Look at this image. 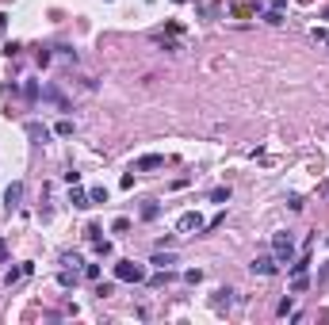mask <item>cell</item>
I'll list each match as a JSON object with an SVG mask.
<instances>
[{"label":"cell","mask_w":329,"mask_h":325,"mask_svg":"<svg viewBox=\"0 0 329 325\" xmlns=\"http://www.w3.org/2000/svg\"><path fill=\"white\" fill-rule=\"evenodd\" d=\"M115 279H119V283H142V279H146V264L119 260V264H115Z\"/></svg>","instance_id":"6da1fadb"},{"label":"cell","mask_w":329,"mask_h":325,"mask_svg":"<svg viewBox=\"0 0 329 325\" xmlns=\"http://www.w3.org/2000/svg\"><path fill=\"white\" fill-rule=\"evenodd\" d=\"M272 253H276L279 264H291V257H295V241H291V233H276V237H272Z\"/></svg>","instance_id":"7a4b0ae2"},{"label":"cell","mask_w":329,"mask_h":325,"mask_svg":"<svg viewBox=\"0 0 329 325\" xmlns=\"http://www.w3.org/2000/svg\"><path fill=\"white\" fill-rule=\"evenodd\" d=\"M176 230H180V233H199V230H207V222H203V214L188 211V214H180V222H176Z\"/></svg>","instance_id":"3957f363"},{"label":"cell","mask_w":329,"mask_h":325,"mask_svg":"<svg viewBox=\"0 0 329 325\" xmlns=\"http://www.w3.org/2000/svg\"><path fill=\"white\" fill-rule=\"evenodd\" d=\"M19 203H23V184H19V180H12L8 188H4V207H8V211H16Z\"/></svg>","instance_id":"277c9868"},{"label":"cell","mask_w":329,"mask_h":325,"mask_svg":"<svg viewBox=\"0 0 329 325\" xmlns=\"http://www.w3.org/2000/svg\"><path fill=\"white\" fill-rule=\"evenodd\" d=\"M253 275H276V268H279V260L276 257H257V260H253Z\"/></svg>","instance_id":"5b68a950"},{"label":"cell","mask_w":329,"mask_h":325,"mask_svg":"<svg viewBox=\"0 0 329 325\" xmlns=\"http://www.w3.org/2000/svg\"><path fill=\"white\" fill-rule=\"evenodd\" d=\"M161 165H164L161 153H146V157H138V165H134V169H138V172H149V169H161Z\"/></svg>","instance_id":"8992f818"},{"label":"cell","mask_w":329,"mask_h":325,"mask_svg":"<svg viewBox=\"0 0 329 325\" xmlns=\"http://www.w3.org/2000/svg\"><path fill=\"white\" fill-rule=\"evenodd\" d=\"M27 138H31V142H43V146H46V138H50V130H46L43 123H27Z\"/></svg>","instance_id":"52a82bcc"},{"label":"cell","mask_w":329,"mask_h":325,"mask_svg":"<svg viewBox=\"0 0 329 325\" xmlns=\"http://www.w3.org/2000/svg\"><path fill=\"white\" fill-rule=\"evenodd\" d=\"M69 203L77 207V211H85V207H92V199H88V191H80L77 184H73V191H69Z\"/></svg>","instance_id":"ba28073f"},{"label":"cell","mask_w":329,"mask_h":325,"mask_svg":"<svg viewBox=\"0 0 329 325\" xmlns=\"http://www.w3.org/2000/svg\"><path fill=\"white\" fill-rule=\"evenodd\" d=\"M23 275H31V264H23V268H8V272H4V283H16V279H23Z\"/></svg>","instance_id":"9c48e42d"},{"label":"cell","mask_w":329,"mask_h":325,"mask_svg":"<svg viewBox=\"0 0 329 325\" xmlns=\"http://www.w3.org/2000/svg\"><path fill=\"white\" fill-rule=\"evenodd\" d=\"M43 96H46V100L54 103V107H61V111H69V103H65V96H58L54 88H43Z\"/></svg>","instance_id":"30bf717a"},{"label":"cell","mask_w":329,"mask_h":325,"mask_svg":"<svg viewBox=\"0 0 329 325\" xmlns=\"http://www.w3.org/2000/svg\"><path fill=\"white\" fill-rule=\"evenodd\" d=\"M149 264H157V268H173L176 257H173V253H153V260H149Z\"/></svg>","instance_id":"8fae6325"},{"label":"cell","mask_w":329,"mask_h":325,"mask_svg":"<svg viewBox=\"0 0 329 325\" xmlns=\"http://www.w3.org/2000/svg\"><path fill=\"white\" fill-rule=\"evenodd\" d=\"M54 134H58V138H69V134H73V123H69V119H61L58 127H54Z\"/></svg>","instance_id":"7c38bea8"},{"label":"cell","mask_w":329,"mask_h":325,"mask_svg":"<svg viewBox=\"0 0 329 325\" xmlns=\"http://www.w3.org/2000/svg\"><path fill=\"white\" fill-rule=\"evenodd\" d=\"M92 245H96V253H100V257H111V241H104V237H96Z\"/></svg>","instance_id":"4fadbf2b"},{"label":"cell","mask_w":329,"mask_h":325,"mask_svg":"<svg viewBox=\"0 0 329 325\" xmlns=\"http://www.w3.org/2000/svg\"><path fill=\"white\" fill-rule=\"evenodd\" d=\"M88 199H92V203H107V188H92Z\"/></svg>","instance_id":"5bb4252c"},{"label":"cell","mask_w":329,"mask_h":325,"mask_svg":"<svg viewBox=\"0 0 329 325\" xmlns=\"http://www.w3.org/2000/svg\"><path fill=\"white\" fill-rule=\"evenodd\" d=\"M211 199H215V203H230V188H215Z\"/></svg>","instance_id":"9a60e30c"},{"label":"cell","mask_w":329,"mask_h":325,"mask_svg":"<svg viewBox=\"0 0 329 325\" xmlns=\"http://www.w3.org/2000/svg\"><path fill=\"white\" fill-rule=\"evenodd\" d=\"M306 268H310V257H303L299 264H291V275H306Z\"/></svg>","instance_id":"2e32d148"},{"label":"cell","mask_w":329,"mask_h":325,"mask_svg":"<svg viewBox=\"0 0 329 325\" xmlns=\"http://www.w3.org/2000/svg\"><path fill=\"white\" fill-rule=\"evenodd\" d=\"M58 279H61V287H73V283H77V268H73V272H61Z\"/></svg>","instance_id":"e0dca14e"},{"label":"cell","mask_w":329,"mask_h":325,"mask_svg":"<svg viewBox=\"0 0 329 325\" xmlns=\"http://www.w3.org/2000/svg\"><path fill=\"white\" fill-rule=\"evenodd\" d=\"M23 96H27V100H38V85H35V80H27V85H23Z\"/></svg>","instance_id":"ac0fdd59"},{"label":"cell","mask_w":329,"mask_h":325,"mask_svg":"<svg viewBox=\"0 0 329 325\" xmlns=\"http://www.w3.org/2000/svg\"><path fill=\"white\" fill-rule=\"evenodd\" d=\"M157 214H161V207H157V203H146V207H142V218H157Z\"/></svg>","instance_id":"d6986e66"},{"label":"cell","mask_w":329,"mask_h":325,"mask_svg":"<svg viewBox=\"0 0 329 325\" xmlns=\"http://www.w3.org/2000/svg\"><path fill=\"white\" fill-rule=\"evenodd\" d=\"M264 19H268V23H272V27H279V23H283V12H279V8H272V12H268V16H264Z\"/></svg>","instance_id":"ffe728a7"},{"label":"cell","mask_w":329,"mask_h":325,"mask_svg":"<svg viewBox=\"0 0 329 325\" xmlns=\"http://www.w3.org/2000/svg\"><path fill=\"white\" fill-rule=\"evenodd\" d=\"M184 279H188V283H199L203 272H199V268H188V272H184Z\"/></svg>","instance_id":"44dd1931"},{"label":"cell","mask_w":329,"mask_h":325,"mask_svg":"<svg viewBox=\"0 0 329 325\" xmlns=\"http://www.w3.org/2000/svg\"><path fill=\"white\" fill-rule=\"evenodd\" d=\"M111 230H115V233H127V230H130V222H127V218H115Z\"/></svg>","instance_id":"7402d4cb"},{"label":"cell","mask_w":329,"mask_h":325,"mask_svg":"<svg viewBox=\"0 0 329 325\" xmlns=\"http://www.w3.org/2000/svg\"><path fill=\"white\" fill-rule=\"evenodd\" d=\"M61 264H69V268H77V264H80V257H77V253H65V257H61Z\"/></svg>","instance_id":"603a6c76"},{"label":"cell","mask_w":329,"mask_h":325,"mask_svg":"<svg viewBox=\"0 0 329 325\" xmlns=\"http://www.w3.org/2000/svg\"><path fill=\"white\" fill-rule=\"evenodd\" d=\"M85 275L88 279H100V264H85Z\"/></svg>","instance_id":"cb8c5ba5"},{"label":"cell","mask_w":329,"mask_h":325,"mask_svg":"<svg viewBox=\"0 0 329 325\" xmlns=\"http://www.w3.org/2000/svg\"><path fill=\"white\" fill-rule=\"evenodd\" d=\"M4 260H8V241L0 237V264H4Z\"/></svg>","instance_id":"d4e9b609"}]
</instances>
